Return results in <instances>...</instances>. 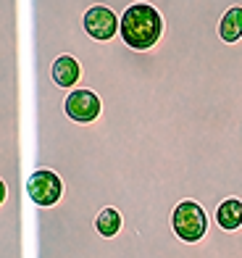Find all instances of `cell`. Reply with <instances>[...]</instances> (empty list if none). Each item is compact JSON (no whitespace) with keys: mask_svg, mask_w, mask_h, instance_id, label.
I'll use <instances>...</instances> for the list:
<instances>
[{"mask_svg":"<svg viewBox=\"0 0 242 258\" xmlns=\"http://www.w3.org/2000/svg\"><path fill=\"white\" fill-rule=\"evenodd\" d=\"M63 111L68 116V121L74 124H95L103 116V100L98 92H92L87 87H76L71 92H63Z\"/></svg>","mask_w":242,"mask_h":258,"instance_id":"cell-5","label":"cell"},{"mask_svg":"<svg viewBox=\"0 0 242 258\" xmlns=\"http://www.w3.org/2000/svg\"><path fill=\"white\" fill-rule=\"evenodd\" d=\"M171 229H174L177 240L198 245L205 240V234L211 229V216L198 201H179L171 208Z\"/></svg>","mask_w":242,"mask_h":258,"instance_id":"cell-2","label":"cell"},{"mask_svg":"<svg viewBox=\"0 0 242 258\" xmlns=\"http://www.w3.org/2000/svg\"><path fill=\"white\" fill-rule=\"evenodd\" d=\"M208 211V216L216 227H221L224 232H239L242 229V201L239 198H226V201L216 206H203Z\"/></svg>","mask_w":242,"mask_h":258,"instance_id":"cell-6","label":"cell"},{"mask_svg":"<svg viewBox=\"0 0 242 258\" xmlns=\"http://www.w3.org/2000/svg\"><path fill=\"white\" fill-rule=\"evenodd\" d=\"M164 14L155 8V3H121V29L119 37L126 48L137 53H147L164 37Z\"/></svg>","mask_w":242,"mask_h":258,"instance_id":"cell-1","label":"cell"},{"mask_svg":"<svg viewBox=\"0 0 242 258\" xmlns=\"http://www.w3.org/2000/svg\"><path fill=\"white\" fill-rule=\"evenodd\" d=\"M24 192H27V201L37 208H53L63 201L66 195V184L55 171L50 169H37V171H29L27 184H24Z\"/></svg>","mask_w":242,"mask_h":258,"instance_id":"cell-4","label":"cell"},{"mask_svg":"<svg viewBox=\"0 0 242 258\" xmlns=\"http://www.w3.org/2000/svg\"><path fill=\"white\" fill-rule=\"evenodd\" d=\"M82 27L90 40L95 42H111L119 37L121 29V14L116 6L106 3H82Z\"/></svg>","mask_w":242,"mask_h":258,"instance_id":"cell-3","label":"cell"},{"mask_svg":"<svg viewBox=\"0 0 242 258\" xmlns=\"http://www.w3.org/2000/svg\"><path fill=\"white\" fill-rule=\"evenodd\" d=\"M216 29L226 45H237L242 40V3H229V8L218 19Z\"/></svg>","mask_w":242,"mask_h":258,"instance_id":"cell-7","label":"cell"}]
</instances>
